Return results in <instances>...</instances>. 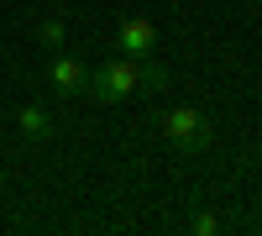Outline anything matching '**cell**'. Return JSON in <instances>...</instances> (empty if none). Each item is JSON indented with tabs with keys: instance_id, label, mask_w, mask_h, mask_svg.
I'll use <instances>...</instances> for the list:
<instances>
[{
	"instance_id": "1",
	"label": "cell",
	"mask_w": 262,
	"mask_h": 236,
	"mask_svg": "<svg viewBox=\"0 0 262 236\" xmlns=\"http://www.w3.org/2000/svg\"><path fill=\"white\" fill-rule=\"evenodd\" d=\"M100 105H121L142 90V58H111V63H100V69H90V84H84Z\"/></svg>"
},
{
	"instance_id": "2",
	"label": "cell",
	"mask_w": 262,
	"mask_h": 236,
	"mask_svg": "<svg viewBox=\"0 0 262 236\" xmlns=\"http://www.w3.org/2000/svg\"><path fill=\"white\" fill-rule=\"evenodd\" d=\"M158 132H163V142L173 147V153H184V158H200L205 147L215 142V132H210V116L189 111V105H179V111H163Z\"/></svg>"
},
{
	"instance_id": "3",
	"label": "cell",
	"mask_w": 262,
	"mask_h": 236,
	"mask_svg": "<svg viewBox=\"0 0 262 236\" xmlns=\"http://www.w3.org/2000/svg\"><path fill=\"white\" fill-rule=\"evenodd\" d=\"M116 48H121L126 58L158 53V27H152L147 16H126V21H116Z\"/></svg>"
},
{
	"instance_id": "4",
	"label": "cell",
	"mask_w": 262,
	"mask_h": 236,
	"mask_svg": "<svg viewBox=\"0 0 262 236\" xmlns=\"http://www.w3.org/2000/svg\"><path fill=\"white\" fill-rule=\"evenodd\" d=\"M16 126H21V137L27 142H53V132H58V121H53V111L42 100H27L16 111Z\"/></svg>"
},
{
	"instance_id": "5",
	"label": "cell",
	"mask_w": 262,
	"mask_h": 236,
	"mask_svg": "<svg viewBox=\"0 0 262 236\" xmlns=\"http://www.w3.org/2000/svg\"><path fill=\"white\" fill-rule=\"evenodd\" d=\"M48 79H53V90H58V95H79L84 84H90V69H84L79 58H69V53H58V58L48 63Z\"/></svg>"
},
{
	"instance_id": "6",
	"label": "cell",
	"mask_w": 262,
	"mask_h": 236,
	"mask_svg": "<svg viewBox=\"0 0 262 236\" xmlns=\"http://www.w3.org/2000/svg\"><path fill=\"white\" fill-rule=\"evenodd\" d=\"M168 84H173V79H168V69H163V63L152 58V53H147V58H142V90H147V95H163Z\"/></svg>"
},
{
	"instance_id": "7",
	"label": "cell",
	"mask_w": 262,
	"mask_h": 236,
	"mask_svg": "<svg viewBox=\"0 0 262 236\" xmlns=\"http://www.w3.org/2000/svg\"><path fill=\"white\" fill-rule=\"evenodd\" d=\"M42 48H63V37H69V27H63V16H48V21H37V32H32Z\"/></svg>"
},
{
	"instance_id": "8",
	"label": "cell",
	"mask_w": 262,
	"mask_h": 236,
	"mask_svg": "<svg viewBox=\"0 0 262 236\" xmlns=\"http://www.w3.org/2000/svg\"><path fill=\"white\" fill-rule=\"evenodd\" d=\"M189 231H194V236H215V231H221V216L200 210V216H189Z\"/></svg>"
}]
</instances>
